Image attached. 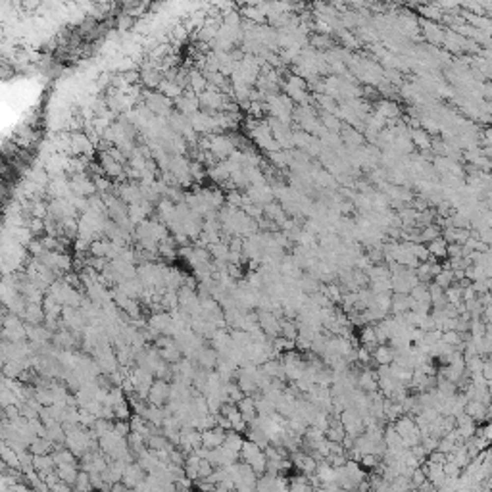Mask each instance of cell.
Masks as SVG:
<instances>
[{
	"instance_id": "7c38bea8",
	"label": "cell",
	"mask_w": 492,
	"mask_h": 492,
	"mask_svg": "<svg viewBox=\"0 0 492 492\" xmlns=\"http://www.w3.org/2000/svg\"><path fill=\"white\" fill-rule=\"evenodd\" d=\"M223 25H227V27H243L241 16L237 12H227V14H223Z\"/></svg>"
},
{
	"instance_id": "ba28073f",
	"label": "cell",
	"mask_w": 492,
	"mask_h": 492,
	"mask_svg": "<svg viewBox=\"0 0 492 492\" xmlns=\"http://www.w3.org/2000/svg\"><path fill=\"white\" fill-rule=\"evenodd\" d=\"M189 89L196 94H202L204 90H208V81L204 77L200 69H191L189 71Z\"/></svg>"
},
{
	"instance_id": "9c48e42d",
	"label": "cell",
	"mask_w": 492,
	"mask_h": 492,
	"mask_svg": "<svg viewBox=\"0 0 492 492\" xmlns=\"http://www.w3.org/2000/svg\"><path fill=\"white\" fill-rule=\"evenodd\" d=\"M158 90H160L162 94H165L167 98H171V100H177L181 94L185 92V90L181 89V87L177 85V83H175V81H169V79H165V77H164V81L160 83Z\"/></svg>"
},
{
	"instance_id": "30bf717a",
	"label": "cell",
	"mask_w": 492,
	"mask_h": 492,
	"mask_svg": "<svg viewBox=\"0 0 492 492\" xmlns=\"http://www.w3.org/2000/svg\"><path fill=\"white\" fill-rule=\"evenodd\" d=\"M375 359H377V363H381V365H388V363L394 359V354H392V350L386 348V346H377V350H375Z\"/></svg>"
},
{
	"instance_id": "8992f818",
	"label": "cell",
	"mask_w": 492,
	"mask_h": 492,
	"mask_svg": "<svg viewBox=\"0 0 492 492\" xmlns=\"http://www.w3.org/2000/svg\"><path fill=\"white\" fill-rule=\"evenodd\" d=\"M148 398H150V402L154 404V406L162 408L165 400L171 398V386L162 379L154 381V384H152V388H150V392H148Z\"/></svg>"
},
{
	"instance_id": "5b68a950",
	"label": "cell",
	"mask_w": 492,
	"mask_h": 492,
	"mask_svg": "<svg viewBox=\"0 0 492 492\" xmlns=\"http://www.w3.org/2000/svg\"><path fill=\"white\" fill-rule=\"evenodd\" d=\"M71 192L77 194V196H85L89 198L92 194H96V185H94V179H90L87 173H81V175H73L71 177Z\"/></svg>"
},
{
	"instance_id": "52a82bcc",
	"label": "cell",
	"mask_w": 492,
	"mask_h": 492,
	"mask_svg": "<svg viewBox=\"0 0 492 492\" xmlns=\"http://www.w3.org/2000/svg\"><path fill=\"white\" fill-rule=\"evenodd\" d=\"M140 81H142V85L146 89H158L160 83L164 81V73L154 64H146L140 69Z\"/></svg>"
},
{
	"instance_id": "277c9868",
	"label": "cell",
	"mask_w": 492,
	"mask_h": 492,
	"mask_svg": "<svg viewBox=\"0 0 492 492\" xmlns=\"http://www.w3.org/2000/svg\"><path fill=\"white\" fill-rule=\"evenodd\" d=\"M98 164H100V167H102V171H104V175H106L108 179H117V181L125 179V167H123V164L115 162L106 150L100 152Z\"/></svg>"
},
{
	"instance_id": "7a4b0ae2",
	"label": "cell",
	"mask_w": 492,
	"mask_h": 492,
	"mask_svg": "<svg viewBox=\"0 0 492 492\" xmlns=\"http://www.w3.org/2000/svg\"><path fill=\"white\" fill-rule=\"evenodd\" d=\"M175 102V108H177V112L183 113V115H187V117H191V115H194L196 112H200V98H198V94L196 92H192L191 89H187L183 94H181L177 100H173Z\"/></svg>"
},
{
	"instance_id": "6da1fadb",
	"label": "cell",
	"mask_w": 492,
	"mask_h": 492,
	"mask_svg": "<svg viewBox=\"0 0 492 492\" xmlns=\"http://www.w3.org/2000/svg\"><path fill=\"white\" fill-rule=\"evenodd\" d=\"M142 98H144V106H146V108H148L150 112L154 113L156 117H164V119H167V117H169L171 113L175 112V110H173L175 102H173L171 98H167L165 94H162L160 90H158V92L144 90Z\"/></svg>"
},
{
	"instance_id": "4fadbf2b",
	"label": "cell",
	"mask_w": 492,
	"mask_h": 492,
	"mask_svg": "<svg viewBox=\"0 0 492 492\" xmlns=\"http://www.w3.org/2000/svg\"><path fill=\"white\" fill-rule=\"evenodd\" d=\"M131 25H133V18H131V16H123V18H119V22H117L119 31H127Z\"/></svg>"
},
{
	"instance_id": "8fae6325",
	"label": "cell",
	"mask_w": 492,
	"mask_h": 492,
	"mask_svg": "<svg viewBox=\"0 0 492 492\" xmlns=\"http://www.w3.org/2000/svg\"><path fill=\"white\" fill-rule=\"evenodd\" d=\"M429 252L433 254V256H437V258H440V256H446L448 254V246L446 243L438 237V239H435V241H431V246H429Z\"/></svg>"
},
{
	"instance_id": "3957f363",
	"label": "cell",
	"mask_w": 492,
	"mask_h": 492,
	"mask_svg": "<svg viewBox=\"0 0 492 492\" xmlns=\"http://www.w3.org/2000/svg\"><path fill=\"white\" fill-rule=\"evenodd\" d=\"M94 152V142L87 133L81 131H73L71 133V154L75 156H85L90 158Z\"/></svg>"
}]
</instances>
